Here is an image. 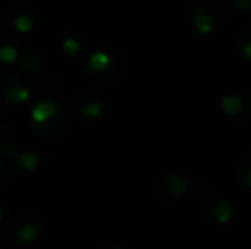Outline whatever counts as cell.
<instances>
[{
  "instance_id": "1",
  "label": "cell",
  "mask_w": 251,
  "mask_h": 249,
  "mask_svg": "<svg viewBox=\"0 0 251 249\" xmlns=\"http://www.w3.org/2000/svg\"><path fill=\"white\" fill-rule=\"evenodd\" d=\"M192 23L195 29L201 34H215L221 33L227 24V10L224 5L217 2H201L193 7Z\"/></svg>"
},
{
  "instance_id": "2",
  "label": "cell",
  "mask_w": 251,
  "mask_h": 249,
  "mask_svg": "<svg viewBox=\"0 0 251 249\" xmlns=\"http://www.w3.org/2000/svg\"><path fill=\"white\" fill-rule=\"evenodd\" d=\"M190 181L185 174L176 173V171H168L162 173L161 176L155 178L154 181V191L159 198L171 202V200L181 198L188 193Z\"/></svg>"
},
{
  "instance_id": "3",
  "label": "cell",
  "mask_w": 251,
  "mask_h": 249,
  "mask_svg": "<svg viewBox=\"0 0 251 249\" xmlns=\"http://www.w3.org/2000/svg\"><path fill=\"white\" fill-rule=\"evenodd\" d=\"M89 68L93 72H98V79L106 80H116L125 70V60L120 53L116 51H98L96 55H93L89 60Z\"/></svg>"
},
{
  "instance_id": "4",
  "label": "cell",
  "mask_w": 251,
  "mask_h": 249,
  "mask_svg": "<svg viewBox=\"0 0 251 249\" xmlns=\"http://www.w3.org/2000/svg\"><path fill=\"white\" fill-rule=\"evenodd\" d=\"M222 111L238 123H245L251 118V96L243 89H234L222 97Z\"/></svg>"
},
{
  "instance_id": "5",
  "label": "cell",
  "mask_w": 251,
  "mask_h": 249,
  "mask_svg": "<svg viewBox=\"0 0 251 249\" xmlns=\"http://www.w3.org/2000/svg\"><path fill=\"white\" fill-rule=\"evenodd\" d=\"M205 213V219L210 220V222H215V224H226L229 222L231 219V205L226 202H212L205 206L203 210Z\"/></svg>"
},
{
  "instance_id": "6",
  "label": "cell",
  "mask_w": 251,
  "mask_h": 249,
  "mask_svg": "<svg viewBox=\"0 0 251 249\" xmlns=\"http://www.w3.org/2000/svg\"><path fill=\"white\" fill-rule=\"evenodd\" d=\"M238 45L241 53L251 60V23L245 24L238 33Z\"/></svg>"
},
{
  "instance_id": "7",
  "label": "cell",
  "mask_w": 251,
  "mask_h": 249,
  "mask_svg": "<svg viewBox=\"0 0 251 249\" xmlns=\"http://www.w3.org/2000/svg\"><path fill=\"white\" fill-rule=\"evenodd\" d=\"M238 180L245 186L251 188V152L246 154L238 166Z\"/></svg>"
},
{
  "instance_id": "8",
  "label": "cell",
  "mask_w": 251,
  "mask_h": 249,
  "mask_svg": "<svg viewBox=\"0 0 251 249\" xmlns=\"http://www.w3.org/2000/svg\"><path fill=\"white\" fill-rule=\"evenodd\" d=\"M232 5L236 7L239 14L251 16V0H232Z\"/></svg>"
},
{
  "instance_id": "9",
  "label": "cell",
  "mask_w": 251,
  "mask_h": 249,
  "mask_svg": "<svg viewBox=\"0 0 251 249\" xmlns=\"http://www.w3.org/2000/svg\"><path fill=\"white\" fill-rule=\"evenodd\" d=\"M118 249H122V248H118Z\"/></svg>"
}]
</instances>
